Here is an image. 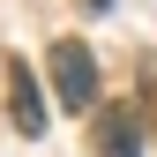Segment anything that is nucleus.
I'll return each mask as SVG.
<instances>
[{
  "instance_id": "obj_1",
  "label": "nucleus",
  "mask_w": 157,
  "mask_h": 157,
  "mask_svg": "<svg viewBox=\"0 0 157 157\" xmlns=\"http://www.w3.org/2000/svg\"><path fill=\"white\" fill-rule=\"evenodd\" d=\"M52 90H60V105H97V60H90V45H75V37H60L52 45Z\"/></svg>"
},
{
  "instance_id": "obj_2",
  "label": "nucleus",
  "mask_w": 157,
  "mask_h": 157,
  "mask_svg": "<svg viewBox=\"0 0 157 157\" xmlns=\"http://www.w3.org/2000/svg\"><path fill=\"white\" fill-rule=\"evenodd\" d=\"M8 120L23 135H45V97H37V75L23 60H8Z\"/></svg>"
},
{
  "instance_id": "obj_3",
  "label": "nucleus",
  "mask_w": 157,
  "mask_h": 157,
  "mask_svg": "<svg viewBox=\"0 0 157 157\" xmlns=\"http://www.w3.org/2000/svg\"><path fill=\"white\" fill-rule=\"evenodd\" d=\"M97 157H142V120H135L127 105L97 112Z\"/></svg>"
},
{
  "instance_id": "obj_4",
  "label": "nucleus",
  "mask_w": 157,
  "mask_h": 157,
  "mask_svg": "<svg viewBox=\"0 0 157 157\" xmlns=\"http://www.w3.org/2000/svg\"><path fill=\"white\" fill-rule=\"evenodd\" d=\"M82 8H112V0H82Z\"/></svg>"
},
{
  "instance_id": "obj_5",
  "label": "nucleus",
  "mask_w": 157,
  "mask_h": 157,
  "mask_svg": "<svg viewBox=\"0 0 157 157\" xmlns=\"http://www.w3.org/2000/svg\"><path fill=\"white\" fill-rule=\"evenodd\" d=\"M150 97H157V82H150Z\"/></svg>"
}]
</instances>
